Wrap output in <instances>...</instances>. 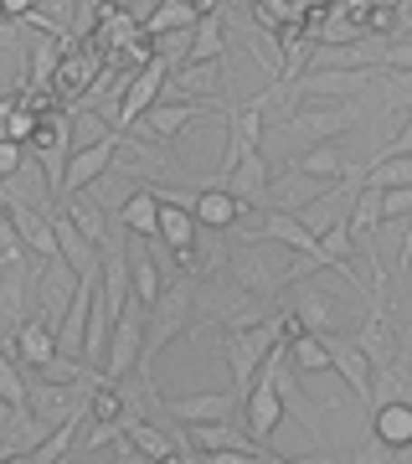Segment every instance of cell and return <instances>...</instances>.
<instances>
[{
    "instance_id": "7",
    "label": "cell",
    "mask_w": 412,
    "mask_h": 464,
    "mask_svg": "<svg viewBox=\"0 0 412 464\" xmlns=\"http://www.w3.org/2000/svg\"><path fill=\"white\" fill-rule=\"evenodd\" d=\"M26 150L36 155V166H42V176H47L52 197H57L62 170H67V155H72V130H67V119L62 114H42V124H36V134L26 140Z\"/></svg>"
},
{
    "instance_id": "28",
    "label": "cell",
    "mask_w": 412,
    "mask_h": 464,
    "mask_svg": "<svg viewBox=\"0 0 412 464\" xmlns=\"http://www.w3.org/2000/svg\"><path fill=\"white\" fill-rule=\"evenodd\" d=\"M283 341H289V362H294L299 372H330V346H325V335L299 331V335H283Z\"/></svg>"
},
{
    "instance_id": "32",
    "label": "cell",
    "mask_w": 412,
    "mask_h": 464,
    "mask_svg": "<svg viewBox=\"0 0 412 464\" xmlns=\"http://www.w3.org/2000/svg\"><path fill=\"white\" fill-rule=\"evenodd\" d=\"M21 166H26V145L21 140H0V181H11Z\"/></svg>"
},
{
    "instance_id": "18",
    "label": "cell",
    "mask_w": 412,
    "mask_h": 464,
    "mask_svg": "<svg viewBox=\"0 0 412 464\" xmlns=\"http://www.w3.org/2000/svg\"><path fill=\"white\" fill-rule=\"evenodd\" d=\"M196 222H201V232H237V222H243V201L232 197L227 186L216 181V186H206L196 201Z\"/></svg>"
},
{
    "instance_id": "23",
    "label": "cell",
    "mask_w": 412,
    "mask_h": 464,
    "mask_svg": "<svg viewBox=\"0 0 412 464\" xmlns=\"http://www.w3.org/2000/svg\"><path fill=\"white\" fill-rule=\"evenodd\" d=\"M124 433H129V444L139 449V459H186L176 444H186V439H170V433H160L149 418H129L124 423Z\"/></svg>"
},
{
    "instance_id": "30",
    "label": "cell",
    "mask_w": 412,
    "mask_h": 464,
    "mask_svg": "<svg viewBox=\"0 0 412 464\" xmlns=\"http://www.w3.org/2000/svg\"><path fill=\"white\" fill-rule=\"evenodd\" d=\"M26 398H32V382H26V372H21L16 351L0 346V402H11V408H26Z\"/></svg>"
},
{
    "instance_id": "8",
    "label": "cell",
    "mask_w": 412,
    "mask_h": 464,
    "mask_svg": "<svg viewBox=\"0 0 412 464\" xmlns=\"http://www.w3.org/2000/svg\"><path fill=\"white\" fill-rule=\"evenodd\" d=\"M356 124V99H330V103H304L283 130L289 134H304V140H335V134H346Z\"/></svg>"
},
{
    "instance_id": "37",
    "label": "cell",
    "mask_w": 412,
    "mask_h": 464,
    "mask_svg": "<svg viewBox=\"0 0 412 464\" xmlns=\"http://www.w3.org/2000/svg\"><path fill=\"white\" fill-rule=\"evenodd\" d=\"M32 11H36V0H5V16L11 21H26Z\"/></svg>"
},
{
    "instance_id": "1",
    "label": "cell",
    "mask_w": 412,
    "mask_h": 464,
    "mask_svg": "<svg viewBox=\"0 0 412 464\" xmlns=\"http://www.w3.org/2000/svg\"><path fill=\"white\" fill-rule=\"evenodd\" d=\"M196 295H201V274H176V279L160 289V299L149 304V315H145V362L149 356H160L176 335L191 331Z\"/></svg>"
},
{
    "instance_id": "6",
    "label": "cell",
    "mask_w": 412,
    "mask_h": 464,
    "mask_svg": "<svg viewBox=\"0 0 412 464\" xmlns=\"http://www.w3.org/2000/svg\"><path fill=\"white\" fill-rule=\"evenodd\" d=\"M371 72L377 67H304L294 83V99H361L371 88Z\"/></svg>"
},
{
    "instance_id": "14",
    "label": "cell",
    "mask_w": 412,
    "mask_h": 464,
    "mask_svg": "<svg viewBox=\"0 0 412 464\" xmlns=\"http://www.w3.org/2000/svg\"><path fill=\"white\" fill-rule=\"evenodd\" d=\"M387 227V212H381V191L377 186H356V197H350V237H356V248L371 253V268L377 264V232Z\"/></svg>"
},
{
    "instance_id": "26",
    "label": "cell",
    "mask_w": 412,
    "mask_h": 464,
    "mask_svg": "<svg viewBox=\"0 0 412 464\" xmlns=\"http://www.w3.org/2000/svg\"><path fill=\"white\" fill-rule=\"evenodd\" d=\"M222 57H227V32H222V16H201L196 26H191V57H186V63H222Z\"/></svg>"
},
{
    "instance_id": "2",
    "label": "cell",
    "mask_w": 412,
    "mask_h": 464,
    "mask_svg": "<svg viewBox=\"0 0 412 464\" xmlns=\"http://www.w3.org/2000/svg\"><path fill=\"white\" fill-rule=\"evenodd\" d=\"M279 335H283V315L279 320H253V325H227L222 351H227V372H232V392H237V402L247 398V387H253V377L263 372L268 351L279 346Z\"/></svg>"
},
{
    "instance_id": "9",
    "label": "cell",
    "mask_w": 412,
    "mask_h": 464,
    "mask_svg": "<svg viewBox=\"0 0 412 464\" xmlns=\"http://www.w3.org/2000/svg\"><path fill=\"white\" fill-rule=\"evenodd\" d=\"M279 418H283V398H279V387H273V372H268V362H263V372L253 377V387H247V398H243V423H247V433L253 439H273V429H279Z\"/></svg>"
},
{
    "instance_id": "12",
    "label": "cell",
    "mask_w": 412,
    "mask_h": 464,
    "mask_svg": "<svg viewBox=\"0 0 412 464\" xmlns=\"http://www.w3.org/2000/svg\"><path fill=\"white\" fill-rule=\"evenodd\" d=\"M165 418H176L181 429H191V423H216V418H237L243 413V402H237V392H196V398H170L160 402Z\"/></svg>"
},
{
    "instance_id": "15",
    "label": "cell",
    "mask_w": 412,
    "mask_h": 464,
    "mask_svg": "<svg viewBox=\"0 0 412 464\" xmlns=\"http://www.w3.org/2000/svg\"><path fill=\"white\" fill-rule=\"evenodd\" d=\"M325 346H330V372H340L350 392H356L361 402H371V356L361 351V341H346V335L330 331Z\"/></svg>"
},
{
    "instance_id": "21",
    "label": "cell",
    "mask_w": 412,
    "mask_h": 464,
    "mask_svg": "<svg viewBox=\"0 0 412 464\" xmlns=\"http://www.w3.org/2000/svg\"><path fill=\"white\" fill-rule=\"evenodd\" d=\"M294 170H299V176H310V181H325V186H335V181H346V176H350L346 150L335 145V140H314V145L294 160Z\"/></svg>"
},
{
    "instance_id": "36",
    "label": "cell",
    "mask_w": 412,
    "mask_h": 464,
    "mask_svg": "<svg viewBox=\"0 0 412 464\" xmlns=\"http://www.w3.org/2000/svg\"><path fill=\"white\" fill-rule=\"evenodd\" d=\"M387 150H392V155H412V114H407V124H402V134H397V140H392Z\"/></svg>"
},
{
    "instance_id": "22",
    "label": "cell",
    "mask_w": 412,
    "mask_h": 464,
    "mask_svg": "<svg viewBox=\"0 0 412 464\" xmlns=\"http://www.w3.org/2000/svg\"><path fill=\"white\" fill-rule=\"evenodd\" d=\"M371 433H377V444H387V449H407L412 444V398L377 402V413H371Z\"/></svg>"
},
{
    "instance_id": "35",
    "label": "cell",
    "mask_w": 412,
    "mask_h": 464,
    "mask_svg": "<svg viewBox=\"0 0 412 464\" xmlns=\"http://www.w3.org/2000/svg\"><path fill=\"white\" fill-rule=\"evenodd\" d=\"M21 109V93H0V140H11V119Z\"/></svg>"
},
{
    "instance_id": "39",
    "label": "cell",
    "mask_w": 412,
    "mask_h": 464,
    "mask_svg": "<svg viewBox=\"0 0 412 464\" xmlns=\"http://www.w3.org/2000/svg\"><path fill=\"white\" fill-rule=\"evenodd\" d=\"M0 16H5V0H0Z\"/></svg>"
},
{
    "instance_id": "33",
    "label": "cell",
    "mask_w": 412,
    "mask_h": 464,
    "mask_svg": "<svg viewBox=\"0 0 412 464\" xmlns=\"http://www.w3.org/2000/svg\"><path fill=\"white\" fill-rule=\"evenodd\" d=\"M57 78H62V88H67V93H78V88L88 83V78H93V63H88V57H82V63L72 57V63H62V67H57Z\"/></svg>"
},
{
    "instance_id": "11",
    "label": "cell",
    "mask_w": 412,
    "mask_h": 464,
    "mask_svg": "<svg viewBox=\"0 0 412 464\" xmlns=\"http://www.w3.org/2000/svg\"><path fill=\"white\" fill-rule=\"evenodd\" d=\"M11 351H16V362L26 372H42L47 362H57V325L47 315H26L11 335Z\"/></svg>"
},
{
    "instance_id": "25",
    "label": "cell",
    "mask_w": 412,
    "mask_h": 464,
    "mask_svg": "<svg viewBox=\"0 0 412 464\" xmlns=\"http://www.w3.org/2000/svg\"><path fill=\"white\" fill-rule=\"evenodd\" d=\"M62 207H67V217L93 237V248H99V253L114 243V237H109V212H103L99 197H82V191H78V197H62Z\"/></svg>"
},
{
    "instance_id": "5",
    "label": "cell",
    "mask_w": 412,
    "mask_h": 464,
    "mask_svg": "<svg viewBox=\"0 0 412 464\" xmlns=\"http://www.w3.org/2000/svg\"><path fill=\"white\" fill-rule=\"evenodd\" d=\"M119 140H124V134L109 130V134H99L93 145H72L67 170H62V186H57V201L78 197V191H88L99 176H109V170H114V155H119Z\"/></svg>"
},
{
    "instance_id": "29",
    "label": "cell",
    "mask_w": 412,
    "mask_h": 464,
    "mask_svg": "<svg viewBox=\"0 0 412 464\" xmlns=\"http://www.w3.org/2000/svg\"><path fill=\"white\" fill-rule=\"evenodd\" d=\"M57 67H62V42H57V32H42L32 42V88H42V83H52L57 78Z\"/></svg>"
},
{
    "instance_id": "13",
    "label": "cell",
    "mask_w": 412,
    "mask_h": 464,
    "mask_svg": "<svg viewBox=\"0 0 412 464\" xmlns=\"http://www.w3.org/2000/svg\"><path fill=\"white\" fill-rule=\"evenodd\" d=\"M216 181L227 186L232 197L243 201V207H268V160H263V150H247L243 160H237V166L232 170H222V176H216Z\"/></svg>"
},
{
    "instance_id": "20",
    "label": "cell",
    "mask_w": 412,
    "mask_h": 464,
    "mask_svg": "<svg viewBox=\"0 0 412 464\" xmlns=\"http://www.w3.org/2000/svg\"><path fill=\"white\" fill-rule=\"evenodd\" d=\"M114 217L124 222V232H129V237H155V232H160V186L129 191V197L114 207Z\"/></svg>"
},
{
    "instance_id": "3",
    "label": "cell",
    "mask_w": 412,
    "mask_h": 464,
    "mask_svg": "<svg viewBox=\"0 0 412 464\" xmlns=\"http://www.w3.org/2000/svg\"><path fill=\"white\" fill-rule=\"evenodd\" d=\"M165 78H170V67H165V57H149V63H139L124 78V88H119V99L109 103V119H114V130H129V124H139V119L160 103L165 93Z\"/></svg>"
},
{
    "instance_id": "38",
    "label": "cell",
    "mask_w": 412,
    "mask_h": 464,
    "mask_svg": "<svg viewBox=\"0 0 412 464\" xmlns=\"http://www.w3.org/2000/svg\"><path fill=\"white\" fill-rule=\"evenodd\" d=\"M196 5H201V11H216V0H196Z\"/></svg>"
},
{
    "instance_id": "34",
    "label": "cell",
    "mask_w": 412,
    "mask_h": 464,
    "mask_svg": "<svg viewBox=\"0 0 412 464\" xmlns=\"http://www.w3.org/2000/svg\"><path fill=\"white\" fill-rule=\"evenodd\" d=\"M377 67H402V72H412V36H407V42H392V47H381Z\"/></svg>"
},
{
    "instance_id": "17",
    "label": "cell",
    "mask_w": 412,
    "mask_h": 464,
    "mask_svg": "<svg viewBox=\"0 0 412 464\" xmlns=\"http://www.w3.org/2000/svg\"><path fill=\"white\" fill-rule=\"evenodd\" d=\"M206 114V103L201 99H181V103H155L145 119H139V130H145V140H155V145H170L176 134L186 130V124H196V119Z\"/></svg>"
},
{
    "instance_id": "10",
    "label": "cell",
    "mask_w": 412,
    "mask_h": 464,
    "mask_svg": "<svg viewBox=\"0 0 412 464\" xmlns=\"http://www.w3.org/2000/svg\"><path fill=\"white\" fill-rule=\"evenodd\" d=\"M263 124H268V114H263L253 99H247V103H232V109H227V155H222V170H232V166L247 155V150L263 145ZM222 170H216V176H222Z\"/></svg>"
},
{
    "instance_id": "19",
    "label": "cell",
    "mask_w": 412,
    "mask_h": 464,
    "mask_svg": "<svg viewBox=\"0 0 412 464\" xmlns=\"http://www.w3.org/2000/svg\"><path fill=\"white\" fill-rule=\"evenodd\" d=\"M52 227H57V253H62V264L72 268V274H82V268H99V258L103 253L93 248V237L67 217V207L62 212H52Z\"/></svg>"
},
{
    "instance_id": "4",
    "label": "cell",
    "mask_w": 412,
    "mask_h": 464,
    "mask_svg": "<svg viewBox=\"0 0 412 464\" xmlns=\"http://www.w3.org/2000/svg\"><path fill=\"white\" fill-rule=\"evenodd\" d=\"M145 362V315H139V299H129L124 310L114 315V331H109V351H103V377L124 382L129 372H139Z\"/></svg>"
},
{
    "instance_id": "24",
    "label": "cell",
    "mask_w": 412,
    "mask_h": 464,
    "mask_svg": "<svg viewBox=\"0 0 412 464\" xmlns=\"http://www.w3.org/2000/svg\"><path fill=\"white\" fill-rule=\"evenodd\" d=\"M201 16H212V11H201L196 0H160L155 11H149V21L139 26L145 36H160V32H186V26H196Z\"/></svg>"
},
{
    "instance_id": "16",
    "label": "cell",
    "mask_w": 412,
    "mask_h": 464,
    "mask_svg": "<svg viewBox=\"0 0 412 464\" xmlns=\"http://www.w3.org/2000/svg\"><path fill=\"white\" fill-rule=\"evenodd\" d=\"M114 170L119 176H139V181H165V176H170V181H176V176H181V170L170 166V155H160V150H155V140H119V155H114Z\"/></svg>"
},
{
    "instance_id": "31",
    "label": "cell",
    "mask_w": 412,
    "mask_h": 464,
    "mask_svg": "<svg viewBox=\"0 0 412 464\" xmlns=\"http://www.w3.org/2000/svg\"><path fill=\"white\" fill-rule=\"evenodd\" d=\"M294 315H299V325H304V331H314V335H330V331H335V304H330L325 295H314V289H299Z\"/></svg>"
},
{
    "instance_id": "27",
    "label": "cell",
    "mask_w": 412,
    "mask_h": 464,
    "mask_svg": "<svg viewBox=\"0 0 412 464\" xmlns=\"http://www.w3.org/2000/svg\"><path fill=\"white\" fill-rule=\"evenodd\" d=\"M366 186H377V191L412 186V155H392V150L371 155V166H366Z\"/></svg>"
}]
</instances>
